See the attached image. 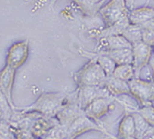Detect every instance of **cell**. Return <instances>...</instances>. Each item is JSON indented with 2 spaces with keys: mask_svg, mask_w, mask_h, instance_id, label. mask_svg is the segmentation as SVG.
Returning <instances> with one entry per match:
<instances>
[{
  "mask_svg": "<svg viewBox=\"0 0 154 139\" xmlns=\"http://www.w3.org/2000/svg\"><path fill=\"white\" fill-rule=\"evenodd\" d=\"M63 93H43L37 100L22 109V111H35L43 116L55 117L62 106L66 103Z\"/></svg>",
  "mask_w": 154,
  "mask_h": 139,
  "instance_id": "1",
  "label": "cell"
},
{
  "mask_svg": "<svg viewBox=\"0 0 154 139\" xmlns=\"http://www.w3.org/2000/svg\"><path fill=\"white\" fill-rule=\"evenodd\" d=\"M125 139H137L136 137H130V138H125Z\"/></svg>",
  "mask_w": 154,
  "mask_h": 139,
  "instance_id": "37",
  "label": "cell"
},
{
  "mask_svg": "<svg viewBox=\"0 0 154 139\" xmlns=\"http://www.w3.org/2000/svg\"><path fill=\"white\" fill-rule=\"evenodd\" d=\"M0 139H16L12 125L6 121H0Z\"/></svg>",
  "mask_w": 154,
  "mask_h": 139,
  "instance_id": "27",
  "label": "cell"
},
{
  "mask_svg": "<svg viewBox=\"0 0 154 139\" xmlns=\"http://www.w3.org/2000/svg\"><path fill=\"white\" fill-rule=\"evenodd\" d=\"M113 100H115V96L97 99L84 108V114L94 121H99L108 113Z\"/></svg>",
  "mask_w": 154,
  "mask_h": 139,
  "instance_id": "8",
  "label": "cell"
},
{
  "mask_svg": "<svg viewBox=\"0 0 154 139\" xmlns=\"http://www.w3.org/2000/svg\"><path fill=\"white\" fill-rule=\"evenodd\" d=\"M149 66H150V68H151V70H152V73H153V79H154V54L152 53V56L150 57V60H149ZM154 83V82H153Z\"/></svg>",
  "mask_w": 154,
  "mask_h": 139,
  "instance_id": "33",
  "label": "cell"
},
{
  "mask_svg": "<svg viewBox=\"0 0 154 139\" xmlns=\"http://www.w3.org/2000/svg\"><path fill=\"white\" fill-rule=\"evenodd\" d=\"M57 123L59 122L55 117H46V116L40 115L33 121L30 130L32 131V133L35 137L41 138L50 128H52Z\"/></svg>",
  "mask_w": 154,
  "mask_h": 139,
  "instance_id": "14",
  "label": "cell"
},
{
  "mask_svg": "<svg viewBox=\"0 0 154 139\" xmlns=\"http://www.w3.org/2000/svg\"><path fill=\"white\" fill-rule=\"evenodd\" d=\"M141 27H148V28H152V29H154V20H151L142 25H140Z\"/></svg>",
  "mask_w": 154,
  "mask_h": 139,
  "instance_id": "34",
  "label": "cell"
},
{
  "mask_svg": "<svg viewBox=\"0 0 154 139\" xmlns=\"http://www.w3.org/2000/svg\"><path fill=\"white\" fill-rule=\"evenodd\" d=\"M14 132H15L16 139H35L36 138L32 133V131L29 129H24V128L15 129L14 128Z\"/></svg>",
  "mask_w": 154,
  "mask_h": 139,
  "instance_id": "31",
  "label": "cell"
},
{
  "mask_svg": "<svg viewBox=\"0 0 154 139\" xmlns=\"http://www.w3.org/2000/svg\"><path fill=\"white\" fill-rule=\"evenodd\" d=\"M111 96L113 95L104 86H79L77 90V101L83 110L95 99Z\"/></svg>",
  "mask_w": 154,
  "mask_h": 139,
  "instance_id": "6",
  "label": "cell"
},
{
  "mask_svg": "<svg viewBox=\"0 0 154 139\" xmlns=\"http://www.w3.org/2000/svg\"><path fill=\"white\" fill-rule=\"evenodd\" d=\"M152 49H153V54H154V47H152Z\"/></svg>",
  "mask_w": 154,
  "mask_h": 139,
  "instance_id": "38",
  "label": "cell"
},
{
  "mask_svg": "<svg viewBox=\"0 0 154 139\" xmlns=\"http://www.w3.org/2000/svg\"><path fill=\"white\" fill-rule=\"evenodd\" d=\"M79 8L87 15L92 16L98 11L103 0H73Z\"/></svg>",
  "mask_w": 154,
  "mask_h": 139,
  "instance_id": "24",
  "label": "cell"
},
{
  "mask_svg": "<svg viewBox=\"0 0 154 139\" xmlns=\"http://www.w3.org/2000/svg\"><path fill=\"white\" fill-rule=\"evenodd\" d=\"M133 52V67L135 70V77L137 75L142 67L149 64L153 49L151 47L146 45L142 41L132 45Z\"/></svg>",
  "mask_w": 154,
  "mask_h": 139,
  "instance_id": "9",
  "label": "cell"
},
{
  "mask_svg": "<svg viewBox=\"0 0 154 139\" xmlns=\"http://www.w3.org/2000/svg\"><path fill=\"white\" fill-rule=\"evenodd\" d=\"M35 139H42V138H39V137H36Z\"/></svg>",
  "mask_w": 154,
  "mask_h": 139,
  "instance_id": "39",
  "label": "cell"
},
{
  "mask_svg": "<svg viewBox=\"0 0 154 139\" xmlns=\"http://www.w3.org/2000/svg\"><path fill=\"white\" fill-rule=\"evenodd\" d=\"M57 1V0H50V6H53Z\"/></svg>",
  "mask_w": 154,
  "mask_h": 139,
  "instance_id": "36",
  "label": "cell"
},
{
  "mask_svg": "<svg viewBox=\"0 0 154 139\" xmlns=\"http://www.w3.org/2000/svg\"><path fill=\"white\" fill-rule=\"evenodd\" d=\"M107 75L95 59H91L75 74L78 86H104Z\"/></svg>",
  "mask_w": 154,
  "mask_h": 139,
  "instance_id": "2",
  "label": "cell"
},
{
  "mask_svg": "<svg viewBox=\"0 0 154 139\" xmlns=\"http://www.w3.org/2000/svg\"><path fill=\"white\" fill-rule=\"evenodd\" d=\"M29 57V43L28 41H19L13 44L7 54L6 65L18 70L28 60Z\"/></svg>",
  "mask_w": 154,
  "mask_h": 139,
  "instance_id": "5",
  "label": "cell"
},
{
  "mask_svg": "<svg viewBox=\"0 0 154 139\" xmlns=\"http://www.w3.org/2000/svg\"><path fill=\"white\" fill-rule=\"evenodd\" d=\"M14 113V107L8 102L6 95L0 90V119L10 122Z\"/></svg>",
  "mask_w": 154,
  "mask_h": 139,
  "instance_id": "21",
  "label": "cell"
},
{
  "mask_svg": "<svg viewBox=\"0 0 154 139\" xmlns=\"http://www.w3.org/2000/svg\"><path fill=\"white\" fill-rule=\"evenodd\" d=\"M142 139H154V127H149L143 135Z\"/></svg>",
  "mask_w": 154,
  "mask_h": 139,
  "instance_id": "32",
  "label": "cell"
},
{
  "mask_svg": "<svg viewBox=\"0 0 154 139\" xmlns=\"http://www.w3.org/2000/svg\"><path fill=\"white\" fill-rule=\"evenodd\" d=\"M128 20L131 24L142 25L151 20H154V8L149 7L130 9Z\"/></svg>",
  "mask_w": 154,
  "mask_h": 139,
  "instance_id": "15",
  "label": "cell"
},
{
  "mask_svg": "<svg viewBox=\"0 0 154 139\" xmlns=\"http://www.w3.org/2000/svg\"><path fill=\"white\" fill-rule=\"evenodd\" d=\"M95 60L98 62V64L101 66V68L103 70V72L107 76L113 75L116 67V63L113 60V59L106 54L98 53Z\"/></svg>",
  "mask_w": 154,
  "mask_h": 139,
  "instance_id": "20",
  "label": "cell"
},
{
  "mask_svg": "<svg viewBox=\"0 0 154 139\" xmlns=\"http://www.w3.org/2000/svg\"><path fill=\"white\" fill-rule=\"evenodd\" d=\"M113 75L120 80L128 82L135 77V70L133 64L116 65Z\"/></svg>",
  "mask_w": 154,
  "mask_h": 139,
  "instance_id": "23",
  "label": "cell"
},
{
  "mask_svg": "<svg viewBox=\"0 0 154 139\" xmlns=\"http://www.w3.org/2000/svg\"><path fill=\"white\" fill-rule=\"evenodd\" d=\"M103 54L108 55L113 59L116 65L133 64V52L132 48H120L116 50L107 51Z\"/></svg>",
  "mask_w": 154,
  "mask_h": 139,
  "instance_id": "18",
  "label": "cell"
},
{
  "mask_svg": "<svg viewBox=\"0 0 154 139\" xmlns=\"http://www.w3.org/2000/svg\"><path fill=\"white\" fill-rule=\"evenodd\" d=\"M129 24H130V22H129V20L128 17L112 26H105V28H103V29L92 30L90 32L89 35L91 37H93L96 39H100V38L110 36V35L122 34L124 33V31L125 30V28H127Z\"/></svg>",
  "mask_w": 154,
  "mask_h": 139,
  "instance_id": "13",
  "label": "cell"
},
{
  "mask_svg": "<svg viewBox=\"0 0 154 139\" xmlns=\"http://www.w3.org/2000/svg\"><path fill=\"white\" fill-rule=\"evenodd\" d=\"M42 139H66V127L60 123L55 124L50 128L43 136Z\"/></svg>",
  "mask_w": 154,
  "mask_h": 139,
  "instance_id": "26",
  "label": "cell"
},
{
  "mask_svg": "<svg viewBox=\"0 0 154 139\" xmlns=\"http://www.w3.org/2000/svg\"><path fill=\"white\" fill-rule=\"evenodd\" d=\"M15 75L16 70L8 65L0 71V90L6 95L8 102L12 106V89L14 81H15Z\"/></svg>",
  "mask_w": 154,
  "mask_h": 139,
  "instance_id": "12",
  "label": "cell"
},
{
  "mask_svg": "<svg viewBox=\"0 0 154 139\" xmlns=\"http://www.w3.org/2000/svg\"><path fill=\"white\" fill-rule=\"evenodd\" d=\"M135 134L136 129L134 118L131 113H125L119 122L117 136L119 139H125L135 137Z\"/></svg>",
  "mask_w": 154,
  "mask_h": 139,
  "instance_id": "17",
  "label": "cell"
},
{
  "mask_svg": "<svg viewBox=\"0 0 154 139\" xmlns=\"http://www.w3.org/2000/svg\"><path fill=\"white\" fill-rule=\"evenodd\" d=\"M104 87L110 92V94L113 96L125 95V94H130L129 86L128 82L120 80L114 75L107 76Z\"/></svg>",
  "mask_w": 154,
  "mask_h": 139,
  "instance_id": "16",
  "label": "cell"
},
{
  "mask_svg": "<svg viewBox=\"0 0 154 139\" xmlns=\"http://www.w3.org/2000/svg\"><path fill=\"white\" fill-rule=\"evenodd\" d=\"M92 130L102 131V128L98 126L94 121L85 114H82L66 128V139H74L84 133Z\"/></svg>",
  "mask_w": 154,
  "mask_h": 139,
  "instance_id": "7",
  "label": "cell"
},
{
  "mask_svg": "<svg viewBox=\"0 0 154 139\" xmlns=\"http://www.w3.org/2000/svg\"><path fill=\"white\" fill-rule=\"evenodd\" d=\"M82 114H84V110L80 108L78 101L75 100L66 102L57 112L55 118L57 119L61 125H64L67 128L77 118Z\"/></svg>",
  "mask_w": 154,
  "mask_h": 139,
  "instance_id": "10",
  "label": "cell"
},
{
  "mask_svg": "<svg viewBox=\"0 0 154 139\" xmlns=\"http://www.w3.org/2000/svg\"><path fill=\"white\" fill-rule=\"evenodd\" d=\"M120 48H132V45L122 34L110 35L98 39V44L96 46L98 53H105Z\"/></svg>",
  "mask_w": 154,
  "mask_h": 139,
  "instance_id": "11",
  "label": "cell"
},
{
  "mask_svg": "<svg viewBox=\"0 0 154 139\" xmlns=\"http://www.w3.org/2000/svg\"><path fill=\"white\" fill-rule=\"evenodd\" d=\"M141 34H142V27L140 25H136V24H129L122 35L127 39L131 45L138 43L141 41Z\"/></svg>",
  "mask_w": 154,
  "mask_h": 139,
  "instance_id": "22",
  "label": "cell"
},
{
  "mask_svg": "<svg viewBox=\"0 0 154 139\" xmlns=\"http://www.w3.org/2000/svg\"><path fill=\"white\" fill-rule=\"evenodd\" d=\"M131 114H132V116L134 118V121H135V129H136L135 137L137 139H142L145 133L150 127L149 124L145 121V119L139 114L137 111H136V112H132Z\"/></svg>",
  "mask_w": 154,
  "mask_h": 139,
  "instance_id": "25",
  "label": "cell"
},
{
  "mask_svg": "<svg viewBox=\"0 0 154 139\" xmlns=\"http://www.w3.org/2000/svg\"><path fill=\"white\" fill-rule=\"evenodd\" d=\"M137 112L145 119V121L149 124V126L154 127V106L153 105L140 107L137 110Z\"/></svg>",
  "mask_w": 154,
  "mask_h": 139,
  "instance_id": "28",
  "label": "cell"
},
{
  "mask_svg": "<svg viewBox=\"0 0 154 139\" xmlns=\"http://www.w3.org/2000/svg\"><path fill=\"white\" fill-rule=\"evenodd\" d=\"M125 2H127V6L129 8V7H131L134 4V0H125Z\"/></svg>",
  "mask_w": 154,
  "mask_h": 139,
  "instance_id": "35",
  "label": "cell"
},
{
  "mask_svg": "<svg viewBox=\"0 0 154 139\" xmlns=\"http://www.w3.org/2000/svg\"><path fill=\"white\" fill-rule=\"evenodd\" d=\"M0 121H1V119H0Z\"/></svg>",
  "mask_w": 154,
  "mask_h": 139,
  "instance_id": "40",
  "label": "cell"
},
{
  "mask_svg": "<svg viewBox=\"0 0 154 139\" xmlns=\"http://www.w3.org/2000/svg\"><path fill=\"white\" fill-rule=\"evenodd\" d=\"M115 100H116L125 109V113L136 112L140 108V105L137 101V99L131 94H125L115 96Z\"/></svg>",
  "mask_w": 154,
  "mask_h": 139,
  "instance_id": "19",
  "label": "cell"
},
{
  "mask_svg": "<svg viewBox=\"0 0 154 139\" xmlns=\"http://www.w3.org/2000/svg\"><path fill=\"white\" fill-rule=\"evenodd\" d=\"M136 77L141 79V80H143L145 82H152V83L154 82L152 70H151L149 64H147L144 67H142L141 70L139 71V73H137V75Z\"/></svg>",
  "mask_w": 154,
  "mask_h": 139,
  "instance_id": "30",
  "label": "cell"
},
{
  "mask_svg": "<svg viewBox=\"0 0 154 139\" xmlns=\"http://www.w3.org/2000/svg\"><path fill=\"white\" fill-rule=\"evenodd\" d=\"M130 9L127 6L125 0H110L99 9L105 26H112L116 22L128 18Z\"/></svg>",
  "mask_w": 154,
  "mask_h": 139,
  "instance_id": "3",
  "label": "cell"
},
{
  "mask_svg": "<svg viewBox=\"0 0 154 139\" xmlns=\"http://www.w3.org/2000/svg\"><path fill=\"white\" fill-rule=\"evenodd\" d=\"M141 41L146 45L153 47H154V29L148 27H142Z\"/></svg>",
  "mask_w": 154,
  "mask_h": 139,
  "instance_id": "29",
  "label": "cell"
},
{
  "mask_svg": "<svg viewBox=\"0 0 154 139\" xmlns=\"http://www.w3.org/2000/svg\"><path fill=\"white\" fill-rule=\"evenodd\" d=\"M130 94L137 99L140 107L152 105L154 100V83L134 77L128 82Z\"/></svg>",
  "mask_w": 154,
  "mask_h": 139,
  "instance_id": "4",
  "label": "cell"
}]
</instances>
